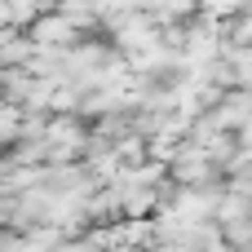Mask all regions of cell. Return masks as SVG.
Here are the masks:
<instances>
[{"mask_svg": "<svg viewBox=\"0 0 252 252\" xmlns=\"http://www.w3.org/2000/svg\"><path fill=\"white\" fill-rule=\"evenodd\" d=\"M0 252H22V248H18V239H4L0 235Z\"/></svg>", "mask_w": 252, "mask_h": 252, "instance_id": "6da1fadb", "label": "cell"}]
</instances>
